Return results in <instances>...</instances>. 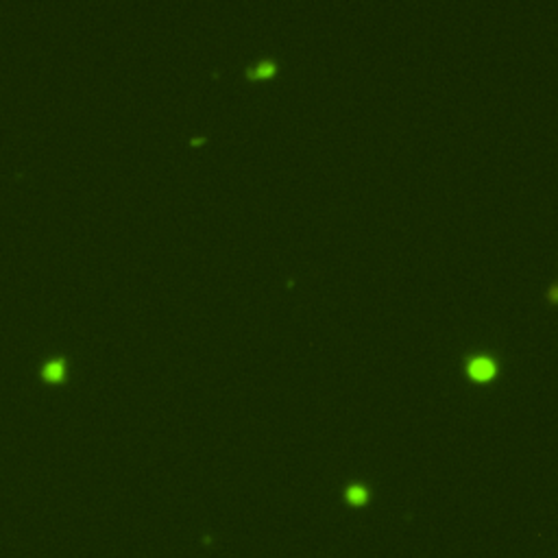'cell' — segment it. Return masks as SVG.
I'll return each mask as SVG.
<instances>
[{"label": "cell", "instance_id": "cell-1", "mask_svg": "<svg viewBox=\"0 0 558 558\" xmlns=\"http://www.w3.org/2000/svg\"><path fill=\"white\" fill-rule=\"evenodd\" d=\"M467 373H469V378L475 382H491L497 373V366H495V362L487 356H475L469 360Z\"/></svg>", "mask_w": 558, "mask_h": 558}, {"label": "cell", "instance_id": "cell-2", "mask_svg": "<svg viewBox=\"0 0 558 558\" xmlns=\"http://www.w3.org/2000/svg\"><path fill=\"white\" fill-rule=\"evenodd\" d=\"M63 375H66V360L63 358L48 360L46 364L42 366V378L46 382H61Z\"/></svg>", "mask_w": 558, "mask_h": 558}, {"label": "cell", "instance_id": "cell-3", "mask_svg": "<svg viewBox=\"0 0 558 558\" xmlns=\"http://www.w3.org/2000/svg\"><path fill=\"white\" fill-rule=\"evenodd\" d=\"M345 497H347V502H349L351 506H362V504H366L368 493H366V489L362 487V484H353V487L347 489Z\"/></svg>", "mask_w": 558, "mask_h": 558}, {"label": "cell", "instance_id": "cell-4", "mask_svg": "<svg viewBox=\"0 0 558 558\" xmlns=\"http://www.w3.org/2000/svg\"><path fill=\"white\" fill-rule=\"evenodd\" d=\"M275 72V63L273 61H262L259 63V66H255L253 68L251 72H249V77H253V79H259V77H271Z\"/></svg>", "mask_w": 558, "mask_h": 558}]
</instances>
